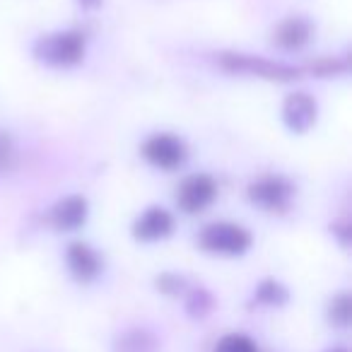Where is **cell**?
Wrapping results in <instances>:
<instances>
[{
  "label": "cell",
  "instance_id": "1",
  "mask_svg": "<svg viewBox=\"0 0 352 352\" xmlns=\"http://www.w3.org/2000/svg\"><path fill=\"white\" fill-rule=\"evenodd\" d=\"M34 54L39 60L54 68H70V65L80 63L85 56V39L78 32H56V34H46L36 41Z\"/></svg>",
  "mask_w": 352,
  "mask_h": 352
},
{
  "label": "cell",
  "instance_id": "2",
  "mask_svg": "<svg viewBox=\"0 0 352 352\" xmlns=\"http://www.w3.org/2000/svg\"><path fill=\"white\" fill-rule=\"evenodd\" d=\"M203 251L217 256H241L249 251L251 234L246 227L234 225V222H212L198 236Z\"/></svg>",
  "mask_w": 352,
  "mask_h": 352
},
{
  "label": "cell",
  "instance_id": "3",
  "mask_svg": "<svg viewBox=\"0 0 352 352\" xmlns=\"http://www.w3.org/2000/svg\"><path fill=\"white\" fill-rule=\"evenodd\" d=\"M142 157H145L152 166H157V169L171 171L186 162L188 152L182 138L169 135V133H157V135L145 140V145H142Z\"/></svg>",
  "mask_w": 352,
  "mask_h": 352
},
{
  "label": "cell",
  "instance_id": "4",
  "mask_svg": "<svg viewBox=\"0 0 352 352\" xmlns=\"http://www.w3.org/2000/svg\"><path fill=\"white\" fill-rule=\"evenodd\" d=\"M217 196V186L210 176L206 174H193L186 176L182 182V186L176 188V203L179 208L186 212H203L206 208L212 206Z\"/></svg>",
  "mask_w": 352,
  "mask_h": 352
},
{
  "label": "cell",
  "instance_id": "5",
  "mask_svg": "<svg viewBox=\"0 0 352 352\" xmlns=\"http://www.w3.org/2000/svg\"><path fill=\"white\" fill-rule=\"evenodd\" d=\"M174 232V217L164 208H147L133 225V236L140 241H160Z\"/></svg>",
  "mask_w": 352,
  "mask_h": 352
},
{
  "label": "cell",
  "instance_id": "6",
  "mask_svg": "<svg viewBox=\"0 0 352 352\" xmlns=\"http://www.w3.org/2000/svg\"><path fill=\"white\" fill-rule=\"evenodd\" d=\"M249 196L261 208L280 210V208L287 206L289 196H292V186L285 179H280V176H265V179H258L256 184H251Z\"/></svg>",
  "mask_w": 352,
  "mask_h": 352
},
{
  "label": "cell",
  "instance_id": "7",
  "mask_svg": "<svg viewBox=\"0 0 352 352\" xmlns=\"http://www.w3.org/2000/svg\"><path fill=\"white\" fill-rule=\"evenodd\" d=\"M283 118L289 131L307 133L316 123V102L307 92H294L285 99Z\"/></svg>",
  "mask_w": 352,
  "mask_h": 352
},
{
  "label": "cell",
  "instance_id": "8",
  "mask_svg": "<svg viewBox=\"0 0 352 352\" xmlns=\"http://www.w3.org/2000/svg\"><path fill=\"white\" fill-rule=\"evenodd\" d=\"M225 65L232 70H246V73L261 75V78H268V80L297 78V70L289 68V65L258 60V58H251V56H230V58H225Z\"/></svg>",
  "mask_w": 352,
  "mask_h": 352
},
{
  "label": "cell",
  "instance_id": "9",
  "mask_svg": "<svg viewBox=\"0 0 352 352\" xmlns=\"http://www.w3.org/2000/svg\"><path fill=\"white\" fill-rule=\"evenodd\" d=\"M87 220V201L82 196H68L60 203H56V208L51 210V222L56 225V230L73 232L78 227L85 225Z\"/></svg>",
  "mask_w": 352,
  "mask_h": 352
},
{
  "label": "cell",
  "instance_id": "10",
  "mask_svg": "<svg viewBox=\"0 0 352 352\" xmlns=\"http://www.w3.org/2000/svg\"><path fill=\"white\" fill-rule=\"evenodd\" d=\"M68 265L70 270H73V275L78 280H92L97 278L99 268H102V263H99V256L94 254V249H89L87 244H70L68 249Z\"/></svg>",
  "mask_w": 352,
  "mask_h": 352
},
{
  "label": "cell",
  "instance_id": "11",
  "mask_svg": "<svg viewBox=\"0 0 352 352\" xmlns=\"http://www.w3.org/2000/svg\"><path fill=\"white\" fill-rule=\"evenodd\" d=\"M309 36H311V27H309L307 20H299V17H292V20L283 22V25L275 30V41H278V46H283V49H287V51L302 49L309 41Z\"/></svg>",
  "mask_w": 352,
  "mask_h": 352
},
{
  "label": "cell",
  "instance_id": "12",
  "mask_svg": "<svg viewBox=\"0 0 352 352\" xmlns=\"http://www.w3.org/2000/svg\"><path fill=\"white\" fill-rule=\"evenodd\" d=\"M215 352H258V350H256V345L246 336L232 333V336H225L217 342Z\"/></svg>",
  "mask_w": 352,
  "mask_h": 352
},
{
  "label": "cell",
  "instance_id": "13",
  "mask_svg": "<svg viewBox=\"0 0 352 352\" xmlns=\"http://www.w3.org/2000/svg\"><path fill=\"white\" fill-rule=\"evenodd\" d=\"M347 316H350V299H347V294H340L331 307V318L336 323H340V326H345Z\"/></svg>",
  "mask_w": 352,
  "mask_h": 352
},
{
  "label": "cell",
  "instance_id": "14",
  "mask_svg": "<svg viewBox=\"0 0 352 352\" xmlns=\"http://www.w3.org/2000/svg\"><path fill=\"white\" fill-rule=\"evenodd\" d=\"M10 157H12V145H10V140H8V135H3V133H0V169H3V166H8Z\"/></svg>",
  "mask_w": 352,
  "mask_h": 352
},
{
  "label": "cell",
  "instance_id": "15",
  "mask_svg": "<svg viewBox=\"0 0 352 352\" xmlns=\"http://www.w3.org/2000/svg\"><path fill=\"white\" fill-rule=\"evenodd\" d=\"M331 352H345V350H331Z\"/></svg>",
  "mask_w": 352,
  "mask_h": 352
}]
</instances>
